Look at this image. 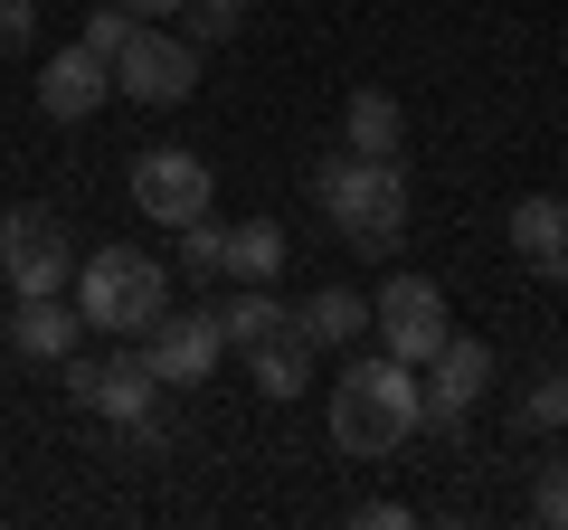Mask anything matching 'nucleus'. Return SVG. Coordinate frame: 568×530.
Listing matches in <instances>:
<instances>
[{
    "mask_svg": "<svg viewBox=\"0 0 568 530\" xmlns=\"http://www.w3.org/2000/svg\"><path fill=\"white\" fill-rule=\"evenodd\" d=\"M104 95H114V67L95 58V48H58V58L39 67V114L48 123H85V114H104Z\"/></svg>",
    "mask_w": 568,
    "mask_h": 530,
    "instance_id": "obj_10",
    "label": "nucleus"
},
{
    "mask_svg": "<svg viewBox=\"0 0 568 530\" xmlns=\"http://www.w3.org/2000/svg\"><path fill=\"white\" fill-rule=\"evenodd\" d=\"M152 408H162V379H152V360H142V350L104 360V379H95V398H85V417H104V427H142Z\"/></svg>",
    "mask_w": 568,
    "mask_h": 530,
    "instance_id": "obj_13",
    "label": "nucleus"
},
{
    "mask_svg": "<svg viewBox=\"0 0 568 530\" xmlns=\"http://www.w3.org/2000/svg\"><path fill=\"white\" fill-rule=\"evenodd\" d=\"M246 379H256L275 408H284V398H304V388H313V332H304V323L265 332V342L246 350Z\"/></svg>",
    "mask_w": 568,
    "mask_h": 530,
    "instance_id": "obj_14",
    "label": "nucleus"
},
{
    "mask_svg": "<svg viewBox=\"0 0 568 530\" xmlns=\"http://www.w3.org/2000/svg\"><path fill=\"white\" fill-rule=\"evenodd\" d=\"M133 350L152 360V379H162V388H209V369L227 360V332H219V313H162Z\"/></svg>",
    "mask_w": 568,
    "mask_h": 530,
    "instance_id": "obj_8",
    "label": "nucleus"
},
{
    "mask_svg": "<svg viewBox=\"0 0 568 530\" xmlns=\"http://www.w3.org/2000/svg\"><path fill=\"white\" fill-rule=\"evenodd\" d=\"M503 237H511V256H521L530 275H540V285H568V200H549V190L511 200Z\"/></svg>",
    "mask_w": 568,
    "mask_h": 530,
    "instance_id": "obj_11",
    "label": "nucleus"
},
{
    "mask_svg": "<svg viewBox=\"0 0 568 530\" xmlns=\"http://www.w3.org/2000/svg\"><path fill=\"white\" fill-rule=\"evenodd\" d=\"M29 39H39V0H0V48L20 58Z\"/></svg>",
    "mask_w": 568,
    "mask_h": 530,
    "instance_id": "obj_23",
    "label": "nucleus"
},
{
    "mask_svg": "<svg viewBox=\"0 0 568 530\" xmlns=\"http://www.w3.org/2000/svg\"><path fill=\"white\" fill-rule=\"evenodd\" d=\"M351 521H361V530H407V521H417V511H407V502H361V511H351Z\"/></svg>",
    "mask_w": 568,
    "mask_h": 530,
    "instance_id": "obj_25",
    "label": "nucleus"
},
{
    "mask_svg": "<svg viewBox=\"0 0 568 530\" xmlns=\"http://www.w3.org/2000/svg\"><path fill=\"white\" fill-rule=\"evenodd\" d=\"M342 143H351V152H379V162H398L407 114H398V95H388V85H351V104H342Z\"/></svg>",
    "mask_w": 568,
    "mask_h": 530,
    "instance_id": "obj_15",
    "label": "nucleus"
},
{
    "mask_svg": "<svg viewBox=\"0 0 568 530\" xmlns=\"http://www.w3.org/2000/svg\"><path fill=\"white\" fill-rule=\"evenodd\" d=\"M313 208L332 218V237L361 246V256H388V246L407 237V171L379 162V152H332V162H313Z\"/></svg>",
    "mask_w": 568,
    "mask_h": 530,
    "instance_id": "obj_2",
    "label": "nucleus"
},
{
    "mask_svg": "<svg viewBox=\"0 0 568 530\" xmlns=\"http://www.w3.org/2000/svg\"><path fill=\"white\" fill-rule=\"evenodd\" d=\"M294 323L313 332V350H351L369 332V304L351 285H323V294H304V304H294Z\"/></svg>",
    "mask_w": 568,
    "mask_h": 530,
    "instance_id": "obj_16",
    "label": "nucleus"
},
{
    "mask_svg": "<svg viewBox=\"0 0 568 530\" xmlns=\"http://www.w3.org/2000/svg\"><path fill=\"white\" fill-rule=\"evenodd\" d=\"M77 332H85V313L67 294H20V313H10V350L20 360H48V369L77 350Z\"/></svg>",
    "mask_w": 568,
    "mask_h": 530,
    "instance_id": "obj_12",
    "label": "nucleus"
},
{
    "mask_svg": "<svg viewBox=\"0 0 568 530\" xmlns=\"http://www.w3.org/2000/svg\"><path fill=\"white\" fill-rule=\"evenodd\" d=\"M511 427H521V436H568V369H549V379H530V388H521Z\"/></svg>",
    "mask_w": 568,
    "mask_h": 530,
    "instance_id": "obj_19",
    "label": "nucleus"
},
{
    "mask_svg": "<svg viewBox=\"0 0 568 530\" xmlns=\"http://www.w3.org/2000/svg\"><path fill=\"white\" fill-rule=\"evenodd\" d=\"M123 39H133V10H123V0H104L95 20H85V48H95V58L114 67V48H123Z\"/></svg>",
    "mask_w": 568,
    "mask_h": 530,
    "instance_id": "obj_22",
    "label": "nucleus"
},
{
    "mask_svg": "<svg viewBox=\"0 0 568 530\" xmlns=\"http://www.w3.org/2000/svg\"><path fill=\"white\" fill-rule=\"evenodd\" d=\"M209 313H219L227 350H256L265 332H284V323H294V313H284V304H275V294H265V285H237V294H227V304H209Z\"/></svg>",
    "mask_w": 568,
    "mask_h": 530,
    "instance_id": "obj_17",
    "label": "nucleus"
},
{
    "mask_svg": "<svg viewBox=\"0 0 568 530\" xmlns=\"http://www.w3.org/2000/svg\"><path fill=\"white\" fill-rule=\"evenodd\" d=\"M171 237H181V265L200 275V285H209V275H227V227L219 218H190V227H171Z\"/></svg>",
    "mask_w": 568,
    "mask_h": 530,
    "instance_id": "obj_20",
    "label": "nucleus"
},
{
    "mask_svg": "<svg viewBox=\"0 0 568 530\" xmlns=\"http://www.w3.org/2000/svg\"><path fill=\"white\" fill-rule=\"evenodd\" d=\"M123 10H133V20H162V10H190V0H123Z\"/></svg>",
    "mask_w": 568,
    "mask_h": 530,
    "instance_id": "obj_26",
    "label": "nucleus"
},
{
    "mask_svg": "<svg viewBox=\"0 0 568 530\" xmlns=\"http://www.w3.org/2000/svg\"><path fill=\"white\" fill-rule=\"evenodd\" d=\"M275 265H284V227L275 218H237L227 227V275H237V285H275Z\"/></svg>",
    "mask_w": 568,
    "mask_h": 530,
    "instance_id": "obj_18",
    "label": "nucleus"
},
{
    "mask_svg": "<svg viewBox=\"0 0 568 530\" xmlns=\"http://www.w3.org/2000/svg\"><path fill=\"white\" fill-rule=\"evenodd\" d=\"M200 85V39H171V29L133 20V39L114 48V95L133 104H181Z\"/></svg>",
    "mask_w": 568,
    "mask_h": 530,
    "instance_id": "obj_7",
    "label": "nucleus"
},
{
    "mask_svg": "<svg viewBox=\"0 0 568 530\" xmlns=\"http://www.w3.org/2000/svg\"><path fill=\"white\" fill-rule=\"evenodd\" d=\"M77 313H85V332L142 342V332L171 313V265L142 256V246H95V256L77 265Z\"/></svg>",
    "mask_w": 568,
    "mask_h": 530,
    "instance_id": "obj_3",
    "label": "nucleus"
},
{
    "mask_svg": "<svg viewBox=\"0 0 568 530\" xmlns=\"http://www.w3.org/2000/svg\"><path fill=\"white\" fill-rule=\"evenodd\" d=\"M209 190H219V171H209L190 143H152V152H133V208H142L152 227H190V218H209Z\"/></svg>",
    "mask_w": 568,
    "mask_h": 530,
    "instance_id": "obj_6",
    "label": "nucleus"
},
{
    "mask_svg": "<svg viewBox=\"0 0 568 530\" xmlns=\"http://www.w3.org/2000/svg\"><path fill=\"white\" fill-rule=\"evenodd\" d=\"M369 332H379V350H398L407 369H426L436 350H446V294H436V275H388L379 294H369Z\"/></svg>",
    "mask_w": 568,
    "mask_h": 530,
    "instance_id": "obj_5",
    "label": "nucleus"
},
{
    "mask_svg": "<svg viewBox=\"0 0 568 530\" xmlns=\"http://www.w3.org/2000/svg\"><path fill=\"white\" fill-rule=\"evenodd\" d=\"M246 10L256 0H190V39H227V29H246Z\"/></svg>",
    "mask_w": 568,
    "mask_h": 530,
    "instance_id": "obj_21",
    "label": "nucleus"
},
{
    "mask_svg": "<svg viewBox=\"0 0 568 530\" xmlns=\"http://www.w3.org/2000/svg\"><path fill=\"white\" fill-rule=\"evenodd\" d=\"M0 275H10V294H67L77 285V237H67L58 208H39V200L0 208Z\"/></svg>",
    "mask_w": 568,
    "mask_h": 530,
    "instance_id": "obj_4",
    "label": "nucleus"
},
{
    "mask_svg": "<svg viewBox=\"0 0 568 530\" xmlns=\"http://www.w3.org/2000/svg\"><path fill=\"white\" fill-rule=\"evenodd\" d=\"M323 398H332V446L361 455V465L398 455L407 436L426 427V379L398 360V350H351L342 379H332Z\"/></svg>",
    "mask_w": 568,
    "mask_h": 530,
    "instance_id": "obj_1",
    "label": "nucleus"
},
{
    "mask_svg": "<svg viewBox=\"0 0 568 530\" xmlns=\"http://www.w3.org/2000/svg\"><path fill=\"white\" fill-rule=\"evenodd\" d=\"M417 379H426V427H465V417L484 408V388H493V350L465 342V332H446V350H436Z\"/></svg>",
    "mask_w": 568,
    "mask_h": 530,
    "instance_id": "obj_9",
    "label": "nucleus"
},
{
    "mask_svg": "<svg viewBox=\"0 0 568 530\" xmlns=\"http://www.w3.org/2000/svg\"><path fill=\"white\" fill-rule=\"evenodd\" d=\"M530 511H540L549 530H568V465H549V473H540V492H530Z\"/></svg>",
    "mask_w": 568,
    "mask_h": 530,
    "instance_id": "obj_24",
    "label": "nucleus"
}]
</instances>
